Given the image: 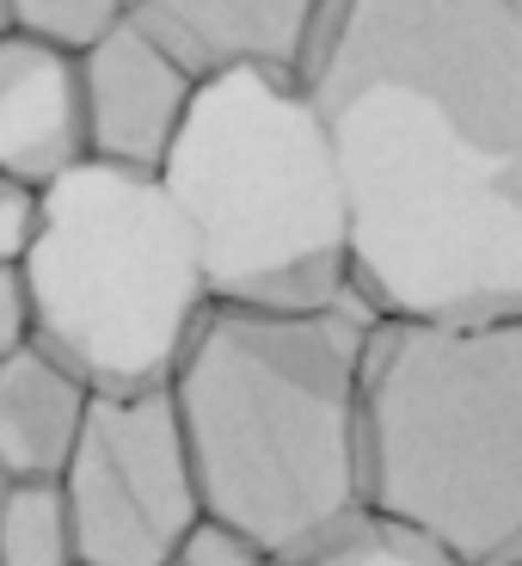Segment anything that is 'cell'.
Segmentation results:
<instances>
[{"label": "cell", "mask_w": 522, "mask_h": 566, "mask_svg": "<svg viewBox=\"0 0 522 566\" xmlns=\"http://www.w3.org/2000/svg\"><path fill=\"white\" fill-rule=\"evenodd\" d=\"M86 160L74 56L0 31V179L43 191Z\"/></svg>", "instance_id": "obj_10"}, {"label": "cell", "mask_w": 522, "mask_h": 566, "mask_svg": "<svg viewBox=\"0 0 522 566\" xmlns=\"http://www.w3.org/2000/svg\"><path fill=\"white\" fill-rule=\"evenodd\" d=\"M167 566H179V560H167Z\"/></svg>", "instance_id": "obj_20"}, {"label": "cell", "mask_w": 522, "mask_h": 566, "mask_svg": "<svg viewBox=\"0 0 522 566\" xmlns=\"http://www.w3.org/2000/svg\"><path fill=\"white\" fill-rule=\"evenodd\" d=\"M0 31H7V13H0Z\"/></svg>", "instance_id": "obj_19"}, {"label": "cell", "mask_w": 522, "mask_h": 566, "mask_svg": "<svg viewBox=\"0 0 522 566\" xmlns=\"http://www.w3.org/2000/svg\"><path fill=\"white\" fill-rule=\"evenodd\" d=\"M7 486H13V481H7V474H0V499H7Z\"/></svg>", "instance_id": "obj_18"}, {"label": "cell", "mask_w": 522, "mask_h": 566, "mask_svg": "<svg viewBox=\"0 0 522 566\" xmlns=\"http://www.w3.org/2000/svg\"><path fill=\"white\" fill-rule=\"evenodd\" d=\"M369 308H203L172 364V419L210 524L270 560L356 511V357Z\"/></svg>", "instance_id": "obj_2"}, {"label": "cell", "mask_w": 522, "mask_h": 566, "mask_svg": "<svg viewBox=\"0 0 522 566\" xmlns=\"http://www.w3.org/2000/svg\"><path fill=\"white\" fill-rule=\"evenodd\" d=\"M155 185L191 234L215 308L313 314L356 302L332 142L296 74H203Z\"/></svg>", "instance_id": "obj_4"}, {"label": "cell", "mask_w": 522, "mask_h": 566, "mask_svg": "<svg viewBox=\"0 0 522 566\" xmlns=\"http://www.w3.org/2000/svg\"><path fill=\"white\" fill-rule=\"evenodd\" d=\"M31 345L86 395H155L172 382L210 290L155 172L81 160L38 191L19 259Z\"/></svg>", "instance_id": "obj_5"}, {"label": "cell", "mask_w": 522, "mask_h": 566, "mask_svg": "<svg viewBox=\"0 0 522 566\" xmlns=\"http://www.w3.org/2000/svg\"><path fill=\"white\" fill-rule=\"evenodd\" d=\"M0 13H7V31H19V38L81 56L86 43L105 38L124 19V0H0Z\"/></svg>", "instance_id": "obj_14"}, {"label": "cell", "mask_w": 522, "mask_h": 566, "mask_svg": "<svg viewBox=\"0 0 522 566\" xmlns=\"http://www.w3.org/2000/svg\"><path fill=\"white\" fill-rule=\"evenodd\" d=\"M56 493L74 566H167L203 517L167 388L86 400Z\"/></svg>", "instance_id": "obj_7"}, {"label": "cell", "mask_w": 522, "mask_h": 566, "mask_svg": "<svg viewBox=\"0 0 522 566\" xmlns=\"http://www.w3.org/2000/svg\"><path fill=\"white\" fill-rule=\"evenodd\" d=\"M172 560H179V566H270V554L253 548L246 536H234V530L198 517V530L179 542V554H172Z\"/></svg>", "instance_id": "obj_15"}, {"label": "cell", "mask_w": 522, "mask_h": 566, "mask_svg": "<svg viewBox=\"0 0 522 566\" xmlns=\"http://www.w3.org/2000/svg\"><path fill=\"white\" fill-rule=\"evenodd\" d=\"M356 511L455 566L522 560V321H369Z\"/></svg>", "instance_id": "obj_3"}, {"label": "cell", "mask_w": 522, "mask_h": 566, "mask_svg": "<svg viewBox=\"0 0 522 566\" xmlns=\"http://www.w3.org/2000/svg\"><path fill=\"white\" fill-rule=\"evenodd\" d=\"M0 566H74L56 481L7 486V499H0Z\"/></svg>", "instance_id": "obj_13"}, {"label": "cell", "mask_w": 522, "mask_h": 566, "mask_svg": "<svg viewBox=\"0 0 522 566\" xmlns=\"http://www.w3.org/2000/svg\"><path fill=\"white\" fill-rule=\"evenodd\" d=\"M270 566H455V560L443 548H430V542L369 517V511H351L344 524L320 530L313 542H301L296 554H283Z\"/></svg>", "instance_id": "obj_12"}, {"label": "cell", "mask_w": 522, "mask_h": 566, "mask_svg": "<svg viewBox=\"0 0 522 566\" xmlns=\"http://www.w3.org/2000/svg\"><path fill=\"white\" fill-rule=\"evenodd\" d=\"M308 99L339 167L344 283L369 321H522V142L400 86Z\"/></svg>", "instance_id": "obj_1"}, {"label": "cell", "mask_w": 522, "mask_h": 566, "mask_svg": "<svg viewBox=\"0 0 522 566\" xmlns=\"http://www.w3.org/2000/svg\"><path fill=\"white\" fill-rule=\"evenodd\" d=\"M31 345V321H25V283L19 271H0V357H13Z\"/></svg>", "instance_id": "obj_17"}, {"label": "cell", "mask_w": 522, "mask_h": 566, "mask_svg": "<svg viewBox=\"0 0 522 566\" xmlns=\"http://www.w3.org/2000/svg\"><path fill=\"white\" fill-rule=\"evenodd\" d=\"M86 400L93 395L62 364H50L38 345L0 357V474L13 486L56 481L74 450Z\"/></svg>", "instance_id": "obj_11"}, {"label": "cell", "mask_w": 522, "mask_h": 566, "mask_svg": "<svg viewBox=\"0 0 522 566\" xmlns=\"http://www.w3.org/2000/svg\"><path fill=\"white\" fill-rule=\"evenodd\" d=\"M326 7L332 0H124V19L203 81L222 69L301 74Z\"/></svg>", "instance_id": "obj_9"}, {"label": "cell", "mask_w": 522, "mask_h": 566, "mask_svg": "<svg viewBox=\"0 0 522 566\" xmlns=\"http://www.w3.org/2000/svg\"><path fill=\"white\" fill-rule=\"evenodd\" d=\"M31 234H38V191L0 179V271H19Z\"/></svg>", "instance_id": "obj_16"}, {"label": "cell", "mask_w": 522, "mask_h": 566, "mask_svg": "<svg viewBox=\"0 0 522 566\" xmlns=\"http://www.w3.org/2000/svg\"><path fill=\"white\" fill-rule=\"evenodd\" d=\"M74 81H81L86 160L124 172L160 167L184 105L198 93V74L179 69L136 19H117L105 38L86 43L74 56Z\"/></svg>", "instance_id": "obj_8"}, {"label": "cell", "mask_w": 522, "mask_h": 566, "mask_svg": "<svg viewBox=\"0 0 522 566\" xmlns=\"http://www.w3.org/2000/svg\"><path fill=\"white\" fill-rule=\"evenodd\" d=\"M516 566H522V560H516Z\"/></svg>", "instance_id": "obj_21"}, {"label": "cell", "mask_w": 522, "mask_h": 566, "mask_svg": "<svg viewBox=\"0 0 522 566\" xmlns=\"http://www.w3.org/2000/svg\"><path fill=\"white\" fill-rule=\"evenodd\" d=\"M296 81L400 86L522 142V0H332Z\"/></svg>", "instance_id": "obj_6"}]
</instances>
